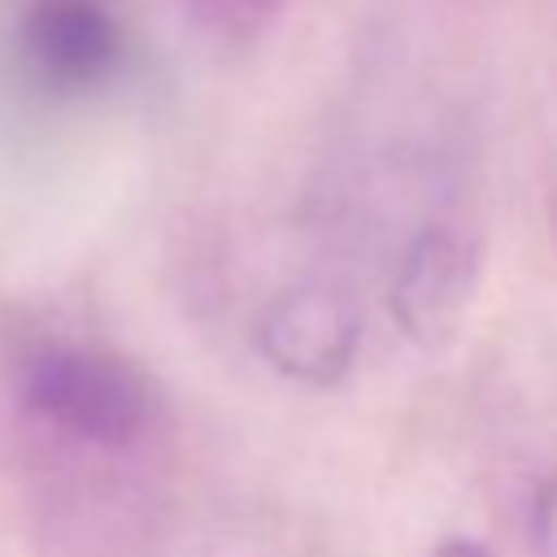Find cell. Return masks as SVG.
I'll return each instance as SVG.
<instances>
[{"label":"cell","mask_w":557,"mask_h":557,"mask_svg":"<svg viewBox=\"0 0 557 557\" xmlns=\"http://www.w3.org/2000/svg\"><path fill=\"white\" fill-rule=\"evenodd\" d=\"M13 39L26 74L57 96L96 91L122 65V26L104 0H26Z\"/></svg>","instance_id":"cell-2"},{"label":"cell","mask_w":557,"mask_h":557,"mask_svg":"<svg viewBox=\"0 0 557 557\" xmlns=\"http://www.w3.org/2000/svg\"><path fill=\"white\" fill-rule=\"evenodd\" d=\"M474 248L444 226L422 231L392 283V318L413 344H444L474 292Z\"/></svg>","instance_id":"cell-4"},{"label":"cell","mask_w":557,"mask_h":557,"mask_svg":"<svg viewBox=\"0 0 557 557\" xmlns=\"http://www.w3.org/2000/svg\"><path fill=\"white\" fill-rule=\"evenodd\" d=\"M531 540L540 557H557V479H548L531 505Z\"/></svg>","instance_id":"cell-6"},{"label":"cell","mask_w":557,"mask_h":557,"mask_svg":"<svg viewBox=\"0 0 557 557\" xmlns=\"http://www.w3.org/2000/svg\"><path fill=\"white\" fill-rule=\"evenodd\" d=\"M283 0H183V9L218 39H252Z\"/></svg>","instance_id":"cell-5"},{"label":"cell","mask_w":557,"mask_h":557,"mask_svg":"<svg viewBox=\"0 0 557 557\" xmlns=\"http://www.w3.org/2000/svg\"><path fill=\"white\" fill-rule=\"evenodd\" d=\"M13 396L30 422L83 444V448H126L152 422L148 379L117 352L91 344L48 339L17 357Z\"/></svg>","instance_id":"cell-1"},{"label":"cell","mask_w":557,"mask_h":557,"mask_svg":"<svg viewBox=\"0 0 557 557\" xmlns=\"http://www.w3.org/2000/svg\"><path fill=\"white\" fill-rule=\"evenodd\" d=\"M357 339H361L357 305L339 287H322V283L278 296L257 326L261 357L278 374L300 383H335L352 366Z\"/></svg>","instance_id":"cell-3"},{"label":"cell","mask_w":557,"mask_h":557,"mask_svg":"<svg viewBox=\"0 0 557 557\" xmlns=\"http://www.w3.org/2000/svg\"><path fill=\"white\" fill-rule=\"evenodd\" d=\"M435 557H487V553L479 544H470V540H444L435 548Z\"/></svg>","instance_id":"cell-7"}]
</instances>
